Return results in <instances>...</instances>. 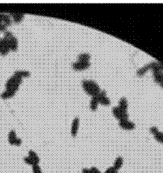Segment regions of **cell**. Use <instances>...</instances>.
Listing matches in <instances>:
<instances>
[{
    "label": "cell",
    "instance_id": "19",
    "mask_svg": "<svg viewBox=\"0 0 163 173\" xmlns=\"http://www.w3.org/2000/svg\"><path fill=\"white\" fill-rule=\"evenodd\" d=\"M15 75L16 76H19L20 78H23V77H28L30 76V72L29 71L26 70H16L14 73Z\"/></svg>",
    "mask_w": 163,
    "mask_h": 173
},
{
    "label": "cell",
    "instance_id": "12",
    "mask_svg": "<svg viewBox=\"0 0 163 173\" xmlns=\"http://www.w3.org/2000/svg\"><path fill=\"white\" fill-rule=\"evenodd\" d=\"M11 17L12 18V20L16 22V23H19V22H21L24 18V15L22 14V13L20 12H13L9 14Z\"/></svg>",
    "mask_w": 163,
    "mask_h": 173
},
{
    "label": "cell",
    "instance_id": "30",
    "mask_svg": "<svg viewBox=\"0 0 163 173\" xmlns=\"http://www.w3.org/2000/svg\"><path fill=\"white\" fill-rule=\"evenodd\" d=\"M114 173H119V172H118V171H116V172H115Z\"/></svg>",
    "mask_w": 163,
    "mask_h": 173
},
{
    "label": "cell",
    "instance_id": "23",
    "mask_svg": "<svg viewBox=\"0 0 163 173\" xmlns=\"http://www.w3.org/2000/svg\"><path fill=\"white\" fill-rule=\"evenodd\" d=\"M24 162L26 163V164H28V165H30L32 167L33 165H35V163L33 161L32 159H31L29 156H26L24 158Z\"/></svg>",
    "mask_w": 163,
    "mask_h": 173
},
{
    "label": "cell",
    "instance_id": "22",
    "mask_svg": "<svg viewBox=\"0 0 163 173\" xmlns=\"http://www.w3.org/2000/svg\"><path fill=\"white\" fill-rule=\"evenodd\" d=\"M33 173H42L41 168L39 165V164H35L32 166Z\"/></svg>",
    "mask_w": 163,
    "mask_h": 173
},
{
    "label": "cell",
    "instance_id": "24",
    "mask_svg": "<svg viewBox=\"0 0 163 173\" xmlns=\"http://www.w3.org/2000/svg\"><path fill=\"white\" fill-rule=\"evenodd\" d=\"M7 26L4 24L3 22H0V32H6Z\"/></svg>",
    "mask_w": 163,
    "mask_h": 173
},
{
    "label": "cell",
    "instance_id": "25",
    "mask_svg": "<svg viewBox=\"0 0 163 173\" xmlns=\"http://www.w3.org/2000/svg\"><path fill=\"white\" fill-rule=\"evenodd\" d=\"M90 171H91V173H101V171L95 167H92V168H90Z\"/></svg>",
    "mask_w": 163,
    "mask_h": 173
},
{
    "label": "cell",
    "instance_id": "15",
    "mask_svg": "<svg viewBox=\"0 0 163 173\" xmlns=\"http://www.w3.org/2000/svg\"><path fill=\"white\" fill-rule=\"evenodd\" d=\"M15 92H16L13 91L11 89H7V88H5V90L2 92L0 96L3 99H7L14 96L15 95Z\"/></svg>",
    "mask_w": 163,
    "mask_h": 173
},
{
    "label": "cell",
    "instance_id": "18",
    "mask_svg": "<svg viewBox=\"0 0 163 173\" xmlns=\"http://www.w3.org/2000/svg\"><path fill=\"white\" fill-rule=\"evenodd\" d=\"M99 104V100H98L97 97L96 96H93L91 101H90V104H89L90 108H91V109L92 111L97 110Z\"/></svg>",
    "mask_w": 163,
    "mask_h": 173
},
{
    "label": "cell",
    "instance_id": "8",
    "mask_svg": "<svg viewBox=\"0 0 163 173\" xmlns=\"http://www.w3.org/2000/svg\"><path fill=\"white\" fill-rule=\"evenodd\" d=\"M149 65L153 72L163 71V63L160 61H152L150 63H149Z\"/></svg>",
    "mask_w": 163,
    "mask_h": 173
},
{
    "label": "cell",
    "instance_id": "14",
    "mask_svg": "<svg viewBox=\"0 0 163 173\" xmlns=\"http://www.w3.org/2000/svg\"><path fill=\"white\" fill-rule=\"evenodd\" d=\"M118 107L121 109L127 111L128 109V101L125 97H122L119 100Z\"/></svg>",
    "mask_w": 163,
    "mask_h": 173
},
{
    "label": "cell",
    "instance_id": "20",
    "mask_svg": "<svg viewBox=\"0 0 163 173\" xmlns=\"http://www.w3.org/2000/svg\"><path fill=\"white\" fill-rule=\"evenodd\" d=\"M155 139L161 144H163V132L161 131H157L155 134L153 135Z\"/></svg>",
    "mask_w": 163,
    "mask_h": 173
},
{
    "label": "cell",
    "instance_id": "11",
    "mask_svg": "<svg viewBox=\"0 0 163 173\" xmlns=\"http://www.w3.org/2000/svg\"><path fill=\"white\" fill-rule=\"evenodd\" d=\"M18 139L15 130H11L8 134V141L11 145H15V143Z\"/></svg>",
    "mask_w": 163,
    "mask_h": 173
},
{
    "label": "cell",
    "instance_id": "31",
    "mask_svg": "<svg viewBox=\"0 0 163 173\" xmlns=\"http://www.w3.org/2000/svg\"><path fill=\"white\" fill-rule=\"evenodd\" d=\"M0 49H1V46H0Z\"/></svg>",
    "mask_w": 163,
    "mask_h": 173
},
{
    "label": "cell",
    "instance_id": "3",
    "mask_svg": "<svg viewBox=\"0 0 163 173\" xmlns=\"http://www.w3.org/2000/svg\"><path fill=\"white\" fill-rule=\"evenodd\" d=\"M112 114L118 121H121L123 119L129 118V114L127 111L121 109L118 106H115L112 108Z\"/></svg>",
    "mask_w": 163,
    "mask_h": 173
},
{
    "label": "cell",
    "instance_id": "16",
    "mask_svg": "<svg viewBox=\"0 0 163 173\" xmlns=\"http://www.w3.org/2000/svg\"><path fill=\"white\" fill-rule=\"evenodd\" d=\"M28 156L32 159L33 161L35 163V164H39V163L40 162V158L38 156V154L36 153L35 151L32 150H30L28 152Z\"/></svg>",
    "mask_w": 163,
    "mask_h": 173
},
{
    "label": "cell",
    "instance_id": "6",
    "mask_svg": "<svg viewBox=\"0 0 163 173\" xmlns=\"http://www.w3.org/2000/svg\"><path fill=\"white\" fill-rule=\"evenodd\" d=\"M119 126L125 130H133L135 128V124L128 119H123L119 121Z\"/></svg>",
    "mask_w": 163,
    "mask_h": 173
},
{
    "label": "cell",
    "instance_id": "2",
    "mask_svg": "<svg viewBox=\"0 0 163 173\" xmlns=\"http://www.w3.org/2000/svg\"><path fill=\"white\" fill-rule=\"evenodd\" d=\"M22 82V78L13 74L5 83V88L16 92Z\"/></svg>",
    "mask_w": 163,
    "mask_h": 173
},
{
    "label": "cell",
    "instance_id": "26",
    "mask_svg": "<svg viewBox=\"0 0 163 173\" xmlns=\"http://www.w3.org/2000/svg\"><path fill=\"white\" fill-rule=\"evenodd\" d=\"M116 170L114 169V168H113V167H110L109 168H108L104 173H114L116 172Z\"/></svg>",
    "mask_w": 163,
    "mask_h": 173
},
{
    "label": "cell",
    "instance_id": "32",
    "mask_svg": "<svg viewBox=\"0 0 163 173\" xmlns=\"http://www.w3.org/2000/svg\"><path fill=\"white\" fill-rule=\"evenodd\" d=\"M0 40H1V38H0Z\"/></svg>",
    "mask_w": 163,
    "mask_h": 173
},
{
    "label": "cell",
    "instance_id": "17",
    "mask_svg": "<svg viewBox=\"0 0 163 173\" xmlns=\"http://www.w3.org/2000/svg\"><path fill=\"white\" fill-rule=\"evenodd\" d=\"M150 69V67H149V65L147 64V65H145L142 67H140L138 69L137 72V74L139 76H142L143 75H144L146 74L147 71Z\"/></svg>",
    "mask_w": 163,
    "mask_h": 173
},
{
    "label": "cell",
    "instance_id": "28",
    "mask_svg": "<svg viewBox=\"0 0 163 173\" xmlns=\"http://www.w3.org/2000/svg\"><path fill=\"white\" fill-rule=\"evenodd\" d=\"M82 173H91V171H90V168H84L82 170Z\"/></svg>",
    "mask_w": 163,
    "mask_h": 173
},
{
    "label": "cell",
    "instance_id": "9",
    "mask_svg": "<svg viewBox=\"0 0 163 173\" xmlns=\"http://www.w3.org/2000/svg\"><path fill=\"white\" fill-rule=\"evenodd\" d=\"M153 76L155 82L159 84L161 87H163V71L153 72Z\"/></svg>",
    "mask_w": 163,
    "mask_h": 173
},
{
    "label": "cell",
    "instance_id": "27",
    "mask_svg": "<svg viewBox=\"0 0 163 173\" xmlns=\"http://www.w3.org/2000/svg\"><path fill=\"white\" fill-rule=\"evenodd\" d=\"M150 130V132L151 133V134L153 135H154L157 131H158V129L157 128V127L153 126H151L150 128V130Z\"/></svg>",
    "mask_w": 163,
    "mask_h": 173
},
{
    "label": "cell",
    "instance_id": "4",
    "mask_svg": "<svg viewBox=\"0 0 163 173\" xmlns=\"http://www.w3.org/2000/svg\"><path fill=\"white\" fill-rule=\"evenodd\" d=\"M90 61L77 60L75 63H72V67L75 70H84L88 68L90 66Z\"/></svg>",
    "mask_w": 163,
    "mask_h": 173
},
{
    "label": "cell",
    "instance_id": "5",
    "mask_svg": "<svg viewBox=\"0 0 163 173\" xmlns=\"http://www.w3.org/2000/svg\"><path fill=\"white\" fill-rule=\"evenodd\" d=\"M99 100V103L103 105H108L111 103L109 98L106 95V92L105 90H101V92L96 96Z\"/></svg>",
    "mask_w": 163,
    "mask_h": 173
},
{
    "label": "cell",
    "instance_id": "10",
    "mask_svg": "<svg viewBox=\"0 0 163 173\" xmlns=\"http://www.w3.org/2000/svg\"><path fill=\"white\" fill-rule=\"evenodd\" d=\"M8 41L10 50L12 51L17 50L18 46H19V41H18L17 38L13 35L9 39H8Z\"/></svg>",
    "mask_w": 163,
    "mask_h": 173
},
{
    "label": "cell",
    "instance_id": "13",
    "mask_svg": "<svg viewBox=\"0 0 163 173\" xmlns=\"http://www.w3.org/2000/svg\"><path fill=\"white\" fill-rule=\"evenodd\" d=\"M123 165V159L121 156L117 157L114 161V165H113V168L116 169V171H119L120 168L122 167Z\"/></svg>",
    "mask_w": 163,
    "mask_h": 173
},
{
    "label": "cell",
    "instance_id": "21",
    "mask_svg": "<svg viewBox=\"0 0 163 173\" xmlns=\"http://www.w3.org/2000/svg\"><path fill=\"white\" fill-rule=\"evenodd\" d=\"M91 58V55L88 53H81L78 56V60L81 61H89V59Z\"/></svg>",
    "mask_w": 163,
    "mask_h": 173
},
{
    "label": "cell",
    "instance_id": "29",
    "mask_svg": "<svg viewBox=\"0 0 163 173\" xmlns=\"http://www.w3.org/2000/svg\"><path fill=\"white\" fill-rule=\"evenodd\" d=\"M21 144H22V139L18 137V139L15 143V146H20Z\"/></svg>",
    "mask_w": 163,
    "mask_h": 173
},
{
    "label": "cell",
    "instance_id": "7",
    "mask_svg": "<svg viewBox=\"0 0 163 173\" xmlns=\"http://www.w3.org/2000/svg\"><path fill=\"white\" fill-rule=\"evenodd\" d=\"M80 126V118L78 117H75L73 118L71 123V134L72 137H76L78 134Z\"/></svg>",
    "mask_w": 163,
    "mask_h": 173
},
{
    "label": "cell",
    "instance_id": "1",
    "mask_svg": "<svg viewBox=\"0 0 163 173\" xmlns=\"http://www.w3.org/2000/svg\"><path fill=\"white\" fill-rule=\"evenodd\" d=\"M82 86L85 92L92 97L97 96L101 91L100 86L92 79H83Z\"/></svg>",
    "mask_w": 163,
    "mask_h": 173
}]
</instances>
